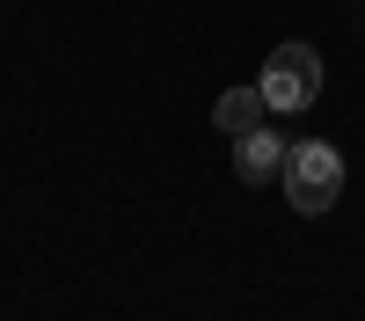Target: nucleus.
<instances>
[{
	"label": "nucleus",
	"instance_id": "nucleus-1",
	"mask_svg": "<svg viewBox=\"0 0 365 321\" xmlns=\"http://www.w3.org/2000/svg\"><path fill=\"white\" fill-rule=\"evenodd\" d=\"M278 190L292 197V212H329L336 204V190H344V154L336 146H322V139H299V146H285V175H278Z\"/></svg>",
	"mask_w": 365,
	"mask_h": 321
},
{
	"label": "nucleus",
	"instance_id": "nucleus-2",
	"mask_svg": "<svg viewBox=\"0 0 365 321\" xmlns=\"http://www.w3.org/2000/svg\"><path fill=\"white\" fill-rule=\"evenodd\" d=\"M263 102L278 110V117H299V110H314L322 102V51L314 44H278L263 58Z\"/></svg>",
	"mask_w": 365,
	"mask_h": 321
},
{
	"label": "nucleus",
	"instance_id": "nucleus-3",
	"mask_svg": "<svg viewBox=\"0 0 365 321\" xmlns=\"http://www.w3.org/2000/svg\"><path fill=\"white\" fill-rule=\"evenodd\" d=\"M234 175H241V183H278V175H285V139L278 132H241L234 139Z\"/></svg>",
	"mask_w": 365,
	"mask_h": 321
},
{
	"label": "nucleus",
	"instance_id": "nucleus-4",
	"mask_svg": "<svg viewBox=\"0 0 365 321\" xmlns=\"http://www.w3.org/2000/svg\"><path fill=\"white\" fill-rule=\"evenodd\" d=\"M263 117H270V102H263V88H227L220 102H212V125L220 132H263Z\"/></svg>",
	"mask_w": 365,
	"mask_h": 321
}]
</instances>
